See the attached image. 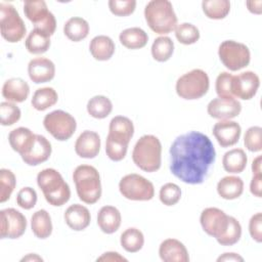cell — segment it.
I'll return each instance as SVG.
<instances>
[{
  "label": "cell",
  "instance_id": "cell-12",
  "mask_svg": "<svg viewBox=\"0 0 262 262\" xmlns=\"http://www.w3.org/2000/svg\"><path fill=\"white\" fill-rule=\"evenodd\" d=\"M27 229V219L23 213L13 208L3 209L0 212L1 238H18Z\"/></svg>",
  "mask_w": 262,
  "mask_h": 262
},
{
  "label": "cell",
  "instance_id": "cell-26",
  "mask_svg": "<svg viewBox=\"0 0 262 262\" xmlns=\"http://www.w3.org/2000/svg\"><path fill=\"white\" fill-rule=\"evenodd\" d=\"M89 50L96 60H108L115 53V43L108 36L99 35L90 41Z\"/></svg>",
  "mask_w": 262,
  "mask_h": 262
},
{
  "label": "cell",
  "instance_id": "cell-16",
  "mask_svg": "<svg viewBox=\"0 0 262 262\" xmlns=\"http://www.w3.org/2000/svg\"><path fill=\"white\" fill-rule=\"evenodd\" d=\"M242 133V128L237 122L230 120H220L213 127V135L222 147L234 145Z\"/></svg>",
  "mask_w": 262,
  "mask_h": 262
},
{
  "label": "cell",
  "instance_id": "cell-42",
  "mask_svg": "<svg viewBox=\"0 0 262 262\" xmlns=\"http://www.w3.org/2000/svg\"><path fill=\"white\" fill-rule=\"evenodd\" d=\"M160 201L166 206L176 205L181 198L180 187L172 182L164 184L160 189Z\"/></svg>",
  "mask_w": 262,
  "mask_h": 262
},
{
  "label": "cell",
  "instance_id": "cell-44",
  "mask_svg": "<svg viewBox=\"0 0 262 262\" xmlns=\"http://www.w3.org/2000/svg\"><path fill=\"white\" fill-rule=\"evenodd\" d=\"M232 78L233 75L228 72H222L218 75L215 83V89L218 97L234 98L232 95Z\"/></svg>",
  "mask_w": 262,
  "mask_h": 262
},
{
  "label": "cell",
  "instance_id": "cell-14",
  "mask_svg": "<svg viewBox=\"0 0 262 262\" xmlns=\"http://www.w3.org/2000/svg\"><path fill=\"white\" fill-rule=\"evenodd\" d=\"M260 86L258 75L252 71L241 73L232 78V95L244 100L253 98Z\"/></svg>",
  "mask_w": 262,
  "mask_h": 262
},
{
  "label": "cell",
  "instance_id": "cell-39",
  "mask_svg": "<svg viewBox=\"0 0 262 262\" xmlns=\"http://www.w3.org/2000/svg\"><path fill=\"white\" fill-rule=\"evenodd\" d=\"M16 185L15 175L8 169L0 170V202L4 203L9 200Z\"/></svg>",
  "mask_w": 262,
  "mask_h": 262
},
{
  "label": "cell",
  "instance_id": "cell-3",
  "mask_svg": "<svg viewBox=\"0 0 262 262\" xmlns=\"http://www.w3.org/2000/svg\"><path fill=\"white\" fill-rule=\"evenodd\" d=\"M144 17L150 30L160 35L169 34L177 27V16L168 0L149 1L144 8Z\"/></svg>",
  "mask_w": 262,
  "mask_h": 262
},
{
  "label": "cell",
  "instance_id": "cell-24",
  "mask_svg": "<svg viewBox=\"0 0 262 262\" xmlns=\"http://www.w3.org/2000/svg\"><path fill=\"white\" fill-rule=\"evenodd\" d=\"M30 93L29 84L21 78H11L4 82L2 95L10 102H23Z\"/></svg>",
  "mask_w": 262,
  "mask_h": 262
},
{
  "label": "cell",
  "instance_id": "cell-54",
  "mask_svg": "<svg viewBox=\"0 0 262 262\" xmlns=\"http://www.w3.org/2000/svg\"><path fill=\"white\" fill-rule=\"evenodd\" d=\"M21 261H43V259L37 254H29L28 256L24 257Z\"/></svg>",
  "mask_w": 262,
  "mask_h": 262
},
{
  "label": "cell",
  "instance_id": "cell-4",
  "mask_svg": "<svg viewBox=\"0 0 262 262\" xmlns=\"http://www.w3.org/2000/svg\"><path fill=\"white\" fill-rule=\"evenodd\" d=\"M134 164L145 172H156L161 167L162 144L155 135L141 136L132 151Z\"/></svg>",
  "mask_w": 262,
  "mask_h": 262
},
{
  "label": "cell",
  "instance_id": "cell-28",
  "mask_svg": "<svg viewBox=\"0 0 262 262\" xmlns=\"http://www.w3.org/2000/svg\"><path fill=\"white\" fill-rule=\"evenodd\" d=\"M31 228L38 238L45 239L49 237L52 233V222L49 213L44 209L36 211L31 218Z\"/></svg>",
  "mask_w": 262,
  "mask_h": 262
},
{
  "label": "cell",
  "instance_id": "cell-36",
  "mask_svg": "<svg viewBox=\"0 0 262 262\" xmlns=\"http://www.w3.org/2000/svg\"><path fill=\"white\" fill-rule=\"evenodd\" d=\"M202 8L205 15L211 19H222L230 11V2L228 0H204Z\"/></svg>",
  "mask_w": 262,
  "mask_h": 262
},
{
  "label": "cell",
  "instance_id": "cell-9",
  "mask_svg": "<svg viewBox=\"0 0 262 262\" xmlns=\"http://www.w3.org/2000/svg\"><path fill=\"white\" fill-rule=\"evenodd\" d=\"M218 55L225 68L232 72L246 68L251 60L249 48L245 44L233 40L223 41L219 45Z\"/></svg>",
  "mask_w": 262,
  "mask_h": 262
},
{
  "label": "cell",
  "instance_id": "cell-6",
  "mask_svg": "<svg viewBox=\"0 0 262 262\" xmlns=\"http://www.w3.org/2000/svg\"><path fill=\"white\" fill-rule=\"evenodd\" d=\"M210 80L207 73L193 69L182 75L176 82V93L183 99L193 100L203 97L209 90Z\"/></svg>",
  "mask_w": 262,
  "mask_h": 262
},
{
  "label": "cell",
  "instance_id": "cell-37",
  "mask_svg": "<svg viewBox=\"0 0 262 262\" xmlns=\"http://www.w3.org/2000/svg\"><path fill=\"white\" fill-rule=\"evenodd\" d=\"M174 52V43L167 36H160L155 39L151 45V55L155 60L164 62L170 59Z\"/></svg>",
  "mask_w": 262,
  "mask_h": 262
},
{
  "label": "cell",
  "instance_id": "cell-48",
  "mask_svg": "<svg viewBox=\"0 0 262 262\" xmlns=\"http://www.w3.org/2000/svg\"><path fill=\"white\" fill-rule=\"evenodd\" d=\"M249 232L251 237L257 242L262 241V214L260 212L254 214L249 221Z\"/></svg>",
  "mask_w": 262,
  "mask_h": 262
},
{
  "label": "cell",
  "instance_id": "cell-20",
  "mask_svg": "<svg viewBox=\"0 0 262 262\" xmlns=\"http://www.w3.org/2000/svg\"><path fill=\"white\" fill-rule=\"evenodd\" d=\"M36 135L29 128L18 127L10 131L8 141L12 149L23 157L31 150L36 141Z\"/></svg>",
  "mask_w": 262,
  "mask_h": 262
},
{
  "label": "cell",
  "instance_id": "cell-41",
  "mask_svg": "<svg viewBox=\"0 0 262 262\" xmlns=\"http://www.w3.org/2000/svg\"><path fill=\"white\" fill-rule=\"evenodd\" d=\"M19 107L10 101H3L0 103V122L3 126H10L20 119Z\"/></svg>",
  "mask_w": 262,
  "mask_h": 262
},
{
  "label": "cell",
  "instance_id": "cell-52",
  "mask_svg": "<svg viewBox=\"0 0 262 262\" xmlns=\"http://www.w3.org/2000/svg\"><path fill=\"white\" fill-rule=\"evenodd\" d=\"M217 261H244V258L236 253H224L223 255L218 257Z\"/></svg>",
  "mask_w": 262,
  "mask_h": 262
},
{
  "label": "cell",
  "instance_id": "cell-53",
  "mask_svg": "<svg viewBox=\"0 0 262 262\" xmlns=\"http://www.w3.org/2000/svg\"><path fill=\"white\" fill-rule=\"evenodd\" d=\"M261 161L262 157L258 156L252 163V171L253 175H261Z\"/></svg>",
  "mask_w": 262,
  "mask_h": 262
},
{
  "label": "cell",
  "instance_id": "cell-1",
  "mask_svg": "<svg viewBox=\"0 0 262 262\" xmlns=\"http://www.w3.org/2000/svg\"><path fill=\"white\" fill-rule=\"evenodd\" d=\"M215 159L210 138L199 131H189L178 136L170 147V171L185 183L201 184Z\"/></svg>",
  "mask_w": 262,
  "mask_h": 262
},
{
  "label": "cell",
  "instance_id": "cell-5",
  "mask_svg": "<svg viewBox=\"0 0 262 262\" xmlns=\"http://www.w3.org/2000/svg\"><path fill=\"white\" fill-rule=\"evenodd\" d=\"M73 180L79 199L85 204H95L101 196V182L97 169L90 165H80L73 172Z\"/></svg>",
  "mask_w": 262,
  "mask_h": 262
},
{
  "label": "cell",
  "instance_id": "cell-34",
  "mask_svg": "<svg viewBox=\"0 0 262 262\" xmlns=\"http://www.w3.org/2000/svg\"><path fill=\"white\" fill-rule=\"evenodd\" d=\"M113 111V103L104 95H95L87 102L88 114L95 119H104Z\"/></svg>",
  "mask_w": 262,
  "mask_h": 262
},
{
  "label": "cell",
  "instance_id": "cell-32",
  "mask_svg": "<svg viewBox=\"0 0 262 262\" xmlns=\"http://www.w3.org/2000/svg\"><path fill=\"white\" fill-rule=\"evenodd\" d=\"M57 92L51 87H43L37 89L32 97L31 103L37 111H45L57 102Z\"/></svg>",
  "mask_w": 262,
  "mask_h": 262
},
{
  "label": "cell",
  "instance_id": "cell-21",
  "mask_svg": "<svg viewBox=\"0 0 262 262\" xmlns=\"http://www.w3.org/2000/svg\"><path fill=\"white\" fill-rule=\"evenodd\" d=\"M52 151L51 143L49 140L40 134L36 135V141L32 146L31 150L21 157L23 161L29 166H37L41 163L46 162Z\"/></svg>",
  "mask_w": 262,
  "mask_h": 262
},
{
  "label": "cell",
  "instance_id": "cell-31",
  "mask_svg": "<svg viewBox=\"0 0 262 262\" xmlns=\"http://www.w3.org/2000/svg\"><path fill=\"white\" fill-rule=\"evenodd\" d=\"M63 33L71 41L79 42L88 36L89 24L82 17H71L66 21L63 26Z\"/></svg>",
  "mask_w": 262,
  "mask_h": 262
},
{
  "label": "cell",
  "instance_id": "cell-30",
  "mask_svg": "<svg viewBox=\"0 0 262 262\" xmlns=\"http://www.w3.org/2000/svg\"><path fill=\"white\" fill-rule=\"evenodd\" d=\"M119 39L124 47L128 49H139L146 45L148 36L142 29L134 27L122 31Z\"/></svg>",
  "mask_w": 262,
  "mask_h": 262
},
{
  "label": "cell",
  "instance_id": "cell-18",
  "mask_svg": "<svg viewBox=\"0 0 262 262\" xmlns=\"http://www.w3.org/2000/svg\"><path fill=\"white\" fill-rule=\"evenodd\" d=\"M99 150L100 137L94 131H83L75 142V151L81 158L93 159L98 155Z\"/></svg>",
  "mask_w": 262,
  "mask_h": 262
},
{
  "label": "cell",
  "instance_id": "cell-40",
  "mask_svg": "<svg viewBox=\"0 0 262 262\" xmlns=\"http://www.w3.org/2000/svg\"><path fill=\"white\" fill-rule=\"evenodd\" d=\"M242 236V226L232 216H229V222L224 234L217 239L221 246H232L236 244Z\"/></svg>",
  "mask_w": 262,
  "mask_h": 262
},
{
  "label": "cell",
  "instance_id": "cell-38",
  "mask_svg": "<svg viewBox=\"0 0 262 262\" xmlns=\"http://www.w3.org/2000/svg\"><path fill=\"white\" fill-rule=\"evenodd\" d=\"M175 36L180 43L190 45L200 39V31L192 24L182 23L175 28Z\"/></svg>",
  "mask_w": 262,
  "mask_h": 262
},
{
  "label": "cell",
  "instance_id": "cell-10",
  "mask_svg": "<svg viewBox=\"0 0 262 262\" xmlns=\"http://www.w3.org/2000/svg\"><path fill=\"white\" fill-rule=\"evenodd\" d=\"M43 125L46 131L59 141L70 139L77 128L75 118L61 110L47 114L43 119Z\"/></svg>",
  "mask_w": 262,
  "mask_h": 262
},
{
  "label": "cell",
  "instance_id": "cell-13",
  "mask_svg": "<svg viewBox=\"0 0 262 262\" xmlns=\"http://www.w3.org/2000/svg\"><path fill=\"white\" fill-rule=\"evenodd\" d=\"M200 222L204 231L207 234L215 237L217 241L226 231L229 216L218 208L210 207L203 210L200 216Z\"/></svg>",
  "mask_w": 262,
  "mask_h": 262
},
{
  "label": "cell",
  "instance_id": "cell-27",
  "mask_svg": "<svg viewBox=\"0 0 262 262\" xmlns=\"http://www.w3.org/2000/svg\"><path fill=\"white\" fill-rule=\"evenodd\" d=\"M244 181L237 176H225L217 183V192L224 200H234L242 195Z\"/></svg>",
  "mask_w": 262,
  "mask_h": 262
},
{
  "label": "cell",
  "instance_id": "cell-33",
  "mask_svg": "<svg viewBox=\"0 0 262 262\" xmlns=\"http://www.w3.org/2000/svg\"><path fill=\"white\" fill-rule=\"evenodd\" d=\"M120 243L125 251L129 253H136L142 249L144 245V236L139 229L130 227L122 232Z\"/></svg>",
  "mask_w": 262,
  "mask_h": 262
},
{
  "label": "cell",
  "instance_id": "cell-15",
  "mask_svg": "<svg viewBox=\"0 0 262 262\" xmlns=\"http://www.w3.org/2000/svg\"><path fill=\"white\" fill-rule=\"evenodd\" d=\"M242 111L241 102L235 98L217 97L212 99L207 106L210 117L218 120H230L239 115Z\"/></svg>",
  "mask_w": 262,
  "mask_h": 262
},
{
  "label": "cell",
  "instance_id": "cell-43",
  "mask_svg": "<svg viewBox=\"0 0 262 262\" xmlns=\"http://www.w3.org/2000/svg\"><path fill=\"white\" fill-rule=\"evenodd\" d=\"M262 128L259 126L250 127L244 136L245 146L253 152L261 151L262 149Z\"/></svg>",
  "mask_w": 262,
  "mask_h": 262
},
{
  "label": "cell",
  "instance_id": "cell-7",
  "mask_svg": "<svg viewBox=\"0 0 262 262\" xmlns=\"http://www.w3.org/2000/svg\"><path fill=\"white\" fill-rule=\"evenodd\" d=\"M27 28L17 10L11 4L0 3V32L1 36L10 43L20 41Z\"/></svg>",
  "mask_w": 262,
  "mask_h": 262
},
{
  "label": "cell",
  "instance_id": "cell-23",
  "mask_svg": "<svg viewBox=\"0 0 262 262\" xmlns=\"http://www.w3.org/2000/svg\"><path fill=\"white\" fill-rule=\"evenodd\" d=\"M134 134V126L132 121L124 116H116L110 122L108 135L111 138L129 144Z\"/></svg>",
  "mask_w": 262,
  "mask_h": 262
},
{
  "label": "cell",
  "instance_id": "cell-50",
  "mask_svg": "<svg viewBox=\"0 0 262 262\" xmlns=\"http://www.w3.org/2000/svg\"><path fill=\"white\" fill-rule=\"evenodd\" d=\"M97 261H112V262L115 261L116 262V261H127V259L121 256L117 252H106L102 254L99 258H97Z\"/></svg>",
  "mask_w": 262,
  "mask_h": 262
},
{
  "label": "cell",
  "instance_id": "cell-45",
  "mask_svg": "<svg viewBox=\"0 0 262 262\" xmlns=\"http://www.w3.org/2000/svg\"><path fill=\"white\" fill-rule=\"evenodd\" d=\"M127 149H128V144L123 143L118 140H115V139L111 138L110 136L106 137L105 152H106V156L112 161H114V162L122 161L127 154Z\"/></svg>",
  "mask_w": 262,
  "mask_h": 262
},
{
  "label": "cell",
  "instance_id": "cell-46",
  "mask_svg": "<svg viewBox=\"0 0 262 262\" xmlns=\"http://www.w3.org/2000/svg\"><path fill=\"white\" fill-rule=\"evenodd\" d=\"M136 7L135 0H110L108 8L111 12L118 16H127L134 12Z\"/></svg>",
  "mask_w": 262,
  "mask_h": 262
},
{
  "label": "cell",
  "instance_id": "cell-22",
  "mask_svg": "<svg viewBox=\"0 0 262 262\" xmlns=\"http://www.w3.org/2000/svg\"><path fill=\"white\" fill-rule=\"evenodd\" d=\"M67 225L76 231L84 230L90 224L91 215L89 210L80 204L71 205L63 215Z\"/></svg>",
  "mask_w": 262,
  "mask_h": 262
},
{
  "label": "cell",
  "instance_id": "cell-51",
  "mask_svg": "<svg viewBox=\"0 0 262 262\" xmlns=\"http://www.w3.org/2000/svg\"><path fill=\"white\" fill-rule=\"evenodd\" d=\"M246 5L249 9V11H251L252 13L255 14H260L262 12V1L258 0V1H247Z\"/></svg>",
  "mask_w": 262,
  "mask_h": 262
},
{
  "label": "cell",
  "instance_id": "cell-17",
  "mask_svg": "<svg viewBox=\"0 0 262 262\" xmlns=\"http://www.w3.org/2000/svg\"><path fill=\"white\" fill-rule=\"evenodd\" d=\"M28 74L34 83H46L54 78L55 66L46 57H36L30 60L28 64Z\"/></svg>",
  "mask_w": 262,
  "mask_h": 262
},
{
  "label": "cell",
  "instance_id": "cell-29",
  "mask_svg": "<svg viewBox=\"0 0 262 262\" xmlns=\"http://www.w3.org/2000/svg\"><path fill=\"white\" fill-rule=\"evenodd\" d=\"M248 158L244 149L232 148L226 151L222 159L223 168L228 173H242L247 166Z\"/></svg>",
  "mask_w": 262,
  "mask_h": 262
},
{
  "label": "cell",
  "instance_id": "cell-11",
  "mask_svg": "<svg viewBox=\"0 0 262 262\" xmlns=\"http://www.w3.org/2000/svg\"><path fill=\"white\" fill-rule=\"evenodd\" d=\"M121 194L131 201H149L155 195L154 184L139 174H128L119 182Z\"/></svg>",
  "mask_w": 262,
  "mask_h": 262
},
{
  "label": "cell",
  "instance_id": "cell-47",
  "mask_svg": "<svg viewBox=\"0 0 262 262\" xmlns=\"http://www.w3.org/2000/svg\"><path fill=\"white\" fill-rule=\"evenodd\" d=\"M37 203V192L34 188L32 187H23L16 195V204L25 209V210H30L35 207Z\"/></svg>",
  "mask_w": 262,
  "mask_h": 262
},
{
  "label": "cell",
  "instance_id": "cell-25",
  "mask_svg": "<svg viewBox=\"0 0 262 262\" xmlns=\"http://www.w3.org/2000/svg\"><path fill=\"white\" fill-rule=\"evenodd\" d=\"M120 211L114 206H103L97 214V224L102 232L111 234L116 232L121 225Z\"/></svg>",
  "mask_w": 262,
  "mask_h": 262
},
{
  "label": "cell",
  "instance_id": "cell-8",
  "mask_svg": "<svg viewBox=\"0 0 262 262\" xmlns=\"http://www.w3.org/2000/svg\"><path fill=\"white\" fill-rule=\"evenodd\" d=\"M24 12L27 18L34 24L35 30L42 32L49 37L54 34L56 29V19L53 13L48 10L45 1H25Z\"/></svg>",
  "mask_w": 262,
  "mask_h": 262
},
{
  "label": "cell",
  "instance_id": "cell-2",
  "mask_svg": "<svg viewBox=\"0 0 262 262\" xmlns=\"http://www.w3.org/2000/svg\"><path fill=\"white\" fill-rule=\"evenodd\" d=\"M37 184L42 190L47 203L52 206H62L71 198L69 184L55 169L47 168L39 172L37 175Z\"/></svg>",
  "mask_w": 262,
  "mask_h": 262
},
{
  "label": "cell",
  "instance_id": "cell-35",
  "mask_svg": "<svg viewBox=\"0 0 262 262\" xmlns=\"http://www.w3.org/2000/svg\"><path fill=\"white\" fill-rule=\"evenodd\" d=\"M25 45L30 53L42 54L46 52L50 47V37L34 29L28 35Z\"/></svg>",
  "mask_w": 262,
  "mask_h": 262
},
{
  "label": "cell",
  "instance_id": "cell-19",
  "mask_svg": "<svg viewBox=\"0 0 262 262\" xmlns=\"http://www.w3.org/2000/svg\"><path fill=\"white\" fill-rule=\"evenodd\" d=\"M159 255L164 262H188L189 256L185 246L176 238L163 241L159 248Z\"/></svg>",
  "mask_w": 262,
  "mask_h": 262
},
{
  "label": "cell",
  "instance_id": "cell-49",
  "mask_svg": "<svg viewBox=\"0 0 262 262\" xmlns=\"http://www.w3.org/2000/svg\"><path fill=\"white\" fill-rule=\"evenodd\" d=\"M262 176L261 175H253V178L250 183V191L257 198H261V187H262Z\"/></svg>",
  "mask_w": 262,
  "mask_h": 262
}]
</instances>
